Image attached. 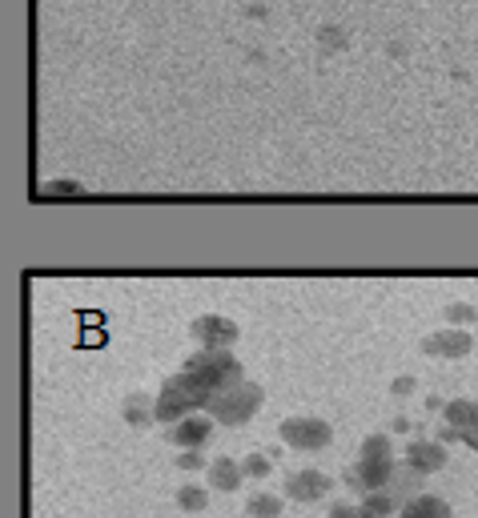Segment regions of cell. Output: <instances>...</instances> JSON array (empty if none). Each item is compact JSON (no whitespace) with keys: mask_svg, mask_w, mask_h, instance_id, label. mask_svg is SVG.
<instances>
[{"mask_svg":"<svg viewBox=\"0 0 478 518\" xmlns=\"http://www.w3.org/2000/svg\"><path fill=\"white\" fill-rule=\"evenodd\" d=\"M406 466H414L418 474H438L446 466V442H410Z\"/></svg>","mask_w":478,"mask_h":518,"instance_id":"10","label":"cell"},{"mask_svg":"<svg viewBox=\"0 0 478 518\" xmlns=\"http://www.w3.org/2000/svg\"><path fill=\"white\" fill-rule=\"evenodd\" d=\"M474 350V338L466 334V330H438V334H430L426 342H422V354L426 358H466Z\"/></svg>","mask_w":478,"mask_h":518,"instance_id":"7","label":"cell"},{"mask_svg":"<svg viewBox=\"0 0 478 518\" xmlns=\"http://www.w3.org/2000/svg\"><path fill=\"white\" fill-rule=\"evenodd\" d=\"M262 406H266V390H262L258 382H237V386H229V390L209 394L205 414H209L213 422H221V426H246Z\"/></svg>","mask_w":478,"mask_h":518,"instance_id":"2","label":"cell"},{"mask_svg":"<svg viewBox=\"0 0 478 518\" xmlns=\"http://www.w3.org/2000/svg\"><path fill=\"white\" fill-rule=\"evenodd\" d=\"M474 326H478V322H474Z\"/></svg>","mask_w":478,"mask_h":518,"instance_id":"26","label":"cell"},{"mask_svg":"<svg viewBox=\"0 0 478 518\" xmlns=\"http://www.w3.org/2000/svg\"><path fill=\"white\" fill-rule=\"evenodd\" d=\"M250 518H282V498L278 494H254L246 506Z\"/></svg>","mask_w":478,"mask_h":518,"instance_id":"17","label":"cell"},{"mask_svg":"<svg viewBox=\"0 0 478 518\" xmlns=\"http://www.w3.org/2000/svg\"><path fill=\"white\" fill-rule=\"evenodd\" d=\"M330 518H374L366 506H350V502H338L334 510H330Z\"/></svg>","mask_w":478,"mask_h":518,"instance_id":"23","label":"cell"},{"mask_svg":"<svg viewBox=\"0 0 478 518\" xmlns=\"http://www.w3.org/2000/svg\"><path fill=\"white\" fill-rule=\"evenodd\" d=\"M330 490H334V482L322 470H298V474L286 478V498H294V502H318Z\"/></svg>","mask_w":478,"mask_h":518,"instance_id":"8","label":"cell"},{"mask_svg":"<svg viewBox=\"0 0 478 518\" xmlns=\"http://www.w3.org/2000/svg\"><path fill=\"white\" fill-rule=\"evenodd\" d=\"M125 422H129V426H149V422H157V398H153V394H133V398L125 402Z\"/></svg>","mask_w":478,"mask_h":518,"instance_id":"14","label":"cell"},{"mask_svg":"<svg viewBox=\"0 0 478 518\" xmlns=\"http://www.w3.org/2000/svg\"><path fill=\"white\" fill-rule=\"evenodd\" d=\"M398 518H450V506L438 494H418L398 510Z\"/></svg>","mask_w":478,"mask_h":518,"instance_id":"13","label":"cell"},{"mask_svg":"<svg viewBox=\"0 0 478 518\" xmlns=\"http://www.w3.org/2000/svg\"><path fill=\"white\" fill-rule=\"evenodd\" d=\"M209 406V390L197 386L185 370L165 378L161 390H157V422H181L189 414H201Z\"/></svg>","mask_w":478,"mask_h":518,"instance_id":"3","label":"cell"},{"mask_svg":"<svg viewBox=\"0 0 478 518\" xmlns=\"http://www.w3.org/2000/svg\"><path fill=\"white\" fill-rule=\"evenodd\" d=\"M177 466H181V470H201L205 458H201L197 450H185V454H177Z\"/></svg>","mask_w":478,"mask_h":518,"instance_id":"24","label":"cell"},{"mask_svg":"<svg viewBox=\"0 0 478 518\" xmlns=\"http://www.w3.org/2000/svg\"><path fill=\"white\" fill-rule=\"evenodd\" d=\"M442 422L446 426H478V402H466V398H458V402H446V410H442Z\"/></svg>","mask_w":478,"mask_h":518,"instance_id":"15","label":"cell"},{"mask_svg":"<svg viewBox=\"0 0 478 518\" xmlns=\"http://www.w3.org/2000/svg\"><path fill=\"white\" fill-rule=\"evenodd\" d=\"M410 390H414V382H410V378H398V382H394V394H410Z\"/></svg>","mask_w":478,"mask_h":518,"instance_id":"25","label":"cell"},{"mask_svg":"<svg viewBox=\"0 0 478 518\" xmlns=\"http://www.w3.org/2000/svg\"><path fill=\"white\" fill-rule=\"evenodd\" d=\"M57 197H85L81 181H45L37 189V201H57Z\"/></svg>","mask_w":478,"mask_h":518,"instance_id":"16","label":"cell"},{"mask_svg":"<svg viewBox=\"0 0 478 518\" xmlns=\"http://www.w3.org/2000/svg\"><path fill=\"white\" fill-rule=\"evenodd\" d=\"M189 330H193L201 350H229L237 342V326L229 318H221V314H201Z\"/></svg>","mask_w":478,"mask_h":518,"instance_id":"6","label":"cell"},{"mask_svg":"<svg viewBox=\"0 0 478 518\" xmlns=\"http://www.w3.org/2000/svg\"><path fill=\"white\" fill-rule=\"evenodd\" d=\"M446 322H450V326H462V322H478V310H474V306H450V310H446Z\"/></svg>","mask_w":478,"mask_h":518,"instance_id":"22","label":"cell"},{"mask_svg":"<svg viewBox=\"0 0 478 518\" xmlns=\"http://www.w3.org/2000/svg\"><path fill=\"white\" fill-rule=\"evenodd\" d=\"M394 470H398V462H394L390 438H386V434H370V438L362 442V450H358V466L346 470V486L370 494V490H382V486L394 478Z\"/></svg>","mask_w":478,"mask_h":518,"instance_id":"1","label":"cell"},{"mask_svg":"<svg viewBox=\"0 0 478 518\" xmlns=\"http://www.w3.org/2000/svg\"><path fill=\"white\" fill-rule=\"evenodd\" d=\"M278 434H282V442L294 446V450H322V446H330V438H334L330 422H322V418H286V422L278 426Z\"/></svg>","mask_w":478,"mask_h":518,"instance_id":"5","label":"cell"},{"mask_svg":"<svg viewBox=\"0 0 478 518\" xmlns=\"http://www.w3.org/2000/svg\"><path fill=\"white\" fill-rule=\"evenodd\" d=\"M362 506H366L374 518H390V514H398V506H394V498H390L386 490H370V494L362 498Z\"/></svg>","mask_w":478,"mask_h":518,"instance_id":"18","label":"cell"},{"mask_svg":"<svg viewBox=\"0 0 478 518\" xmlns=\"http://www.w3.org/2000/svg\"><path fill=\"white\" fill-rule=\"evenodd\" d=\"M242 470H246V478H270V470H274V462L258 450V454H246L242 458Z\"/></svg>","mask_w":478,"mask_h":518,"instance_id":"20","label":"cell"},{"mask_svg":"<svg viewBox=\"0 0 478 518\" xmlns=\"http://www.w3.org/2000/svg\"><path fill=\"white\" fill-rule=\"evenodd\" d=\"M169 438H173V446H181V450H201V446L213 438V418H209V414H189V418L173 422Z\"/></svg>","mask_w":478,"mask_h":518,"instance_id":"9","label":"cell"},{"mask_svg":"<svg viewBox=\"0 0 478 518\" xmlns=\"http://www.w3.org/2000/svg\"><path fill=\"white\" fill-rule=\"evenodd\" d=\"M422 478H426V474H418L414 466H398V470H394V478H390L382 490H386V494L394 498V506L402 510L410 498H418V494H422Z\"/></svg>","mask_w":478,"mask_h":518,"instance_id":"11","label":"cell"},{"mask_svg":"<svg viewBox=\"0 0 478 518\" xmlns=\"http://www.w3.org/2000/svg\"><path fill=\"white\" fill-rule=\"evenodd\" d=\"M177 506H181V510H205V506H209V494H205L201 486H181V490H177Z\"/></svg>","mask_w":478,"mask_h":518,"instance_id":"19","label":"cell"},{"mask_svg":"<svg viewBox=\"0 0 478 518\" xmlns=\"http://www.w3.org/2000/svg\"><path fill=\"white\" fill-rule=\"evenodd\" d=\"M205 470H209V486H217V490H237L246 478L242 462H233V458H213Z\"/></svg>","mask_w":478,"mask_h":518,"instance_id":"12","label":"cell"},{"mask_svg":"<svg viewBox=\"0 0 478 518\" xmlns=\"http://www.w3.org/2000/svg\"><path fill=\"white\" fill-rule=\"evenodd\" d=\"M446 442H466L470 450H478V426H462V430L450 426V430H446Z\"/></svg>","mask_w":478,"mask_h":518,"instance_id":"21","label":"cell"},{"mask_svg":"<svg viewBox=\"0 0 478 518\" xmlns=\"http://www.w3.org/2000/svg\"><path fill=\"white\" fill-rule=\"evenodd\" d=\"M185 374H189L197 386H205L209 394L246 382L242 362H237L229 350H197L193 358H185Z\"/></svg>","mask_w":478,"mask_h":518,"instance_id":"4","label":"cell"}]
</instances>
